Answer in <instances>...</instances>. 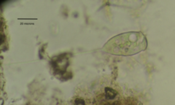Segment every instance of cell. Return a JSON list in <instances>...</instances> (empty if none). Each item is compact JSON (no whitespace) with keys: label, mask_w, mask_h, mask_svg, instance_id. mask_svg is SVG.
Here are the masks:
<instances>
[{"label":"cell","mask_w":175,"mask_h":105,"mask_svg":"<svg viewBox=\"0 0 175 105\" xmlns=\"http://www.w3.org/2000/svg\"><path fill=\"white\" fill-rule=\"evenodd\" d=\"M147 46V38L142 32H129L111 38L105 45L104 50L115 56H128L144 51Z\"/></svg>","instance_id":"obj_1"},{"label":"cell","mask_w":175,"mask_h":105,"mask_svg":"<svg viewBox=\"0 0 175 105\" xmlns=\"http://www.w3.org/2000/svg\"><path fill=\"white\" fill-rule=\"evenodd\" d=\"M105 97L107 98V100H111V99H113L115 96H117L118 93L117 91H115V90H113L112 88H105Z\"/></svg>","instance_id":"obj_2"},{"label":"cell","mask_w":175,"mask_h":105,"mask_svg":"<svg viewBox=\"0 0 175 105\" xmlns=\"http://www.w3.org/2000/svg\"><path fill=\"white\" fill-rule=\"evenodd\" d=\"M85 104V102L83 100H81V101H80V102H78V101H75V104Z\"/></svg>","instance_id":"obj_3"}]
</instances>
